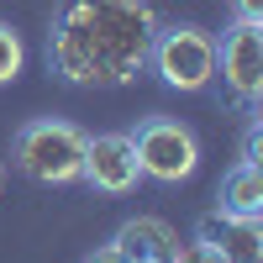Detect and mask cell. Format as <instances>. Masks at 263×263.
I'll return each instance as SVG.
<instances>
[{
    "mask_svg": "<svg viewBox=\"0 0 263 263\" xmlns=\"http://www.w3.org/2000/svg\"><path fill=\"white\" fill-rule=\"evenodd\" d=\"M153 32L147 0H63L48 27V69L74 90H116L147 69Z\"/></svg>",
    "mask_w": 263,
    "mask_h": 263,
    "instance_id": "cell-1",
    "label": "cell"
},
{
    "mask_svg": "<svg viewBox=\"0 0 263 263\" xmlns=\"http://www.w3.org/2000/svg\"><path fill=\"white\" fill-rule=\"evenodd\" d=\"M11 158L16 168L37 184H74L79 168H84V132L74 121H58V116H37L16 132L11 142Z\"/></svg>",
    "mask_w": 263,
    "mask_h": 263,
    "instance_id": "cell-2",
    "label": "cell"
},
{
    "mask_svg": "<svg viewBox=\"0 0 263 263\" xmlns=\"http://www.w3.org/2000/svg\"><path fill=\"white\" fill-rule=\"evenodd\" d=\"M237 21H263V0H227Z\"/></svg>",
    "mask_w": 263,
    "mask_h": 263,
    "instance_id": "cell-13",
    "label": "cell"
},
{
    "mask_svg": "<svg viewBox=\"0 0 263 263\" xmlns=\"http://www.w3.org/2000/svg\"><path fill=\"white\" fill-rule=\"evenodd\" d=\"M216 205L232 211V216H263V168H258V163L227 168L221 190H216Z\"/></svg>",
    "mask_w": 263,
    "mask_h": 263,
    "instance_id": "cell-9",
    "label": "cell"
},
{
    "mask_svg": "<svg viewBox=\"0 0 263 263\" xmlns=\"http://www.w3.org/2000/svg\"><path fill=\"white\" fill-rule=\"evenodd\" d=\"M216 74L237 105L263 95V21H232L216 42Z\"/></svg>",
    "mask_w": 263,
    "mask_h": 263,
    "instance_id": "cell-5",
    "label": "cell"
},
{
    "mask_svg": "<svg viewBox=\"0 0 263 263\" xmlns=\"http://www.w3.org/2000/svg\"><path fill=\"white\" fill-rule=\"evenodd\" d=\"M0 184H6V163H0Z\"/></svg>",
    "mask_w": 263,
    "mask_h": 263,
    "instance_id": "cell-15",
    "label": "cell"
},
{
    "mask_svg": "<svg viewBox=\"0 0 263 263\" xmlns=\"http://www.w3.org/2000/svg\"><path fill=\"white\" fill-rule=\"evenodd\" d=\"M195 242L211 248L221 263H263V227L258 216H232V211H205L195 221Z\"/></svg>",
    "mask_w": 263,
    "mask_h": 263,
    "instance_id": "cell-7",
    "label": "cell"
},
{
    "mask_svg": "<svg viewBox=\"0 0 263 263\" xmlns=\"http://www.w3.org/2000/svg\"><path fill=\"white\" fill-rule=\"evenodd\" d=\"M132 153H137V168L142 179H158V184H179L200 168V142L195 132L174 116H147L132 132Z\"/></svg>",
    "mask_w": 263,
    "mask_h": 263,
    "instance_id": "cell-4",
    "label": "cell"
},
{
    "mask_svg": "<svg viewBox=\"0 0 263 263\" xmlns=\"http://www.w3.org/2000/svg\"><path fill=\"white\" fill-rule=\"evenodd\" d=\"M168 263H221V258H216L211 248H200V242H195V237H190V242H179V253H174Z\"/></svg>",
    "mask_w": 263,
    "mask_h": 263,
    "instance_id": "cell-11",
    "label": "cell"
},
{
    "mask_svg": "<svg viewBox=\"0 0 263 263\" xmlns=\"http://www.w3.org/2000/svg\"><path fill=\"white\" fill-rule=\"evenodd\" d=\"M84 263H121V258H116V248H111V242H105V248H95Z\"/></svg>",
    "mask_w": 263,
    "mask_h": 263,
    "instance_id": "cell-14",
    "label": "cell"
},
{
    "mask_svg": "<svg viewBox=\"0 0 263 263\" xmlns=\"http://www.w3.org/2000/svg\"><path fill=\"white\" fill-rule=\"evenodd\" d=\"M147 63L168 90L179 95H200L216 84V37L205 27H190V21H174V27L153 32V48Z\"/></svg>",
    "mask_w": 263,
    "mask_h": 263,
    "instance_id": "cell-3",
    "label": "cell"
},
{
    "mask_svg": "<svg viewBox=\"0 0 263 263\" xmlns=\"http://www.w3.org/2000/svg\"><path fill=\"white\" fill-rule=\"evenodd\" d=\"M111 248H116L121 263H168L179 253V232L163 216H126L111 237Z\"/></svg>",
    "mask_w": 263,
    "mask_h": 263,
    "instance_id": "cell-8",
    "label": "cell"
},
{
    "mask_svg": "<svg viewBox=\"0 0 263 263\" xmlns=\"http://www.w3.org/2000/svg\"><path fill=\"white\" fill-rule=\"evenodd\" d=\"M242 163H263V126L253 121L248 137H242Z\"/></svg>",
    "mask_w": 263,
    "mask_h": 263,
    "instance_id": "cell-12",
    "label": "cell"
},
{
    "mask_svg": "<svg viewBox=\"0 0 263 263\" xmlns=\"http://www.w3.org/2000/svg\"><path fill=\"white\" fill-rule=\"evenodd\" d=\"M21 63H27V48H21V37L11 21H0V84H11L21 74Z\"/></svg>",
    "mask_w": 263,
    "mask_h": 263,
    "instance_id": "cell-10",
    "label": "cell"
},
{
    "mask_svg": "<svg viewBox=\"0 0 263 263\" xmlns=\"http://www.w3.org/2000/svg\"><path fill=\"white\" fill-rule=\"evenodd\" d=\"M79 179L100 195H132L137 190L142 168H137V153H132V132H95V137H84Z\"/></svg>",
    "mask_w": 263,
    "mask_h": 263,
    "instance_id": "cell-6",
    "label": "cell"
}]
</instances>
